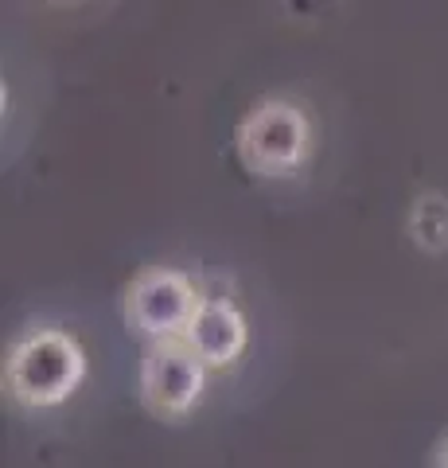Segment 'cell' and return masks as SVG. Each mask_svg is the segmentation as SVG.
Instances as JSON below:
<instances>
[{"label": "cell", "mask_w": 448, "mask_h": 468, "mask_svg": "<svg viewBox=\"0 0 448 468\" xmlns=\"http://www.w3.org/2000/svg\"><path fill=\"white\" fill-rule=\"evenodd\" d=\"M86 351L63 328L24 332L5 356V394L24 410H55L82 387Z\"/></svg>", "instance_id": "1"}, {"label": "cell", "mask_w": 448, "mask_h": 468, "mask_svg": "<svg viewBox=\"0 0 448 468\" xmlns=\"http://www.w3.org/2000/svg\"><path fill=\"white\" fill-rule=\"evenodd\" d=\"M199 301H203V292L195 289V282L183 270L152 266V270H141L125 285L121 316H125V328L141 335V340L168 344V340H183Z\"/></svg>", "instance_id": "3"}, {"label": "cell", "mask_w": 448, "mask_h": 468, "mask_svg": "<svg viewBox=\"0 0 448 468\" xmlns=\"http://www.w3.org/2000/svg\"><path fill=\"white\" fill-rule=\"evenodd\" d=\"M183 344L207 363V371H219L242 359L250 344V324L230 297H203L183 332Z\"/></svg>", "instance_id": "5"}, {"label": "cell", "mask_w": 448, "mask_h": 468, "mask_svg": "<svg viewBox=\"0 0 448 468\" xmlns=\"http://www.w3.org/2000/svg\"><path fill=\"white\" fill-rule=\"evenodd\" d=\"M312 149H316L312 117L293 98L281 94L257 98L234 129V153L242 168L250 176H262V180L297 176L312 160Z\"/></svg>", "instance_id": "2"}, {"label": "cell", "mask_w": 448, "mask_h": 468, "mask_svg": "<svg viewBox=\"0 0 448 468\" xmlns=\"http://www.w3.org/2000/svg\"><path fill=\"white\" fill-rule=\"evenodd\" d=\"M137 390H141V406L149 410V414L164 418V421L187 418L199 402H203L207 363L183 340L149 344L144 347V359H141Z\"/></svg>", "instance_id": "4"}, {"label": "cell", "mask_w": 448, "mask_h": 468, "mask_svg": "<svg viewBox=\"0 0 448 468\" xmlns=\"http://www.w3.org/2000/svg\"><path fill=\"white\" fill-rule=\"evenodd\" d=\"M437 468H448V437H444V445H441V452H437Z\"/></svg>", "instance_id": "7"}, {"label": "cell", "mask_w": 448, "mask_h": 468, "mask_svg": "<svg viewBox=\"0 0 448 468\" xmlns=\"http://www.w3.org/2000/svg\"><path fill=\"white\" fill-rule=\"evenodd\" d=\"M410 239L417 250L444 254L448 250V196L422 192L410 207Z\"/></svg>", "instance_id": "6"}]
</instances>
